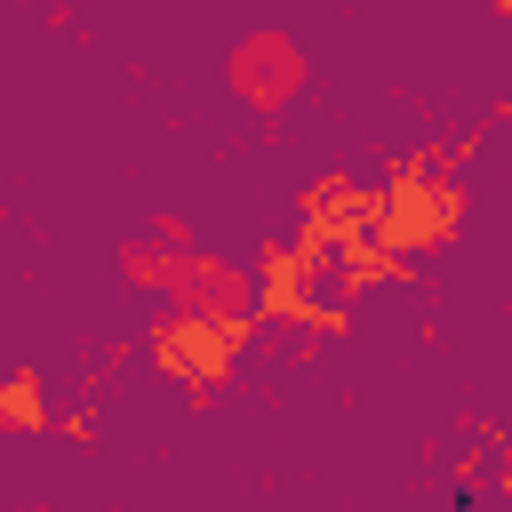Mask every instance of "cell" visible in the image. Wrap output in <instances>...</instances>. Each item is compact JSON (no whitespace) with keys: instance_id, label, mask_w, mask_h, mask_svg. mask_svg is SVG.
<instances>
[{"instance_id":"cell-2","label":"cell","mask_w":512,"mask_h":512,"mask_svg":"<svg viewBox=\"0 0 512 512\" xmlns=\"http://www.w3.org/2000/svg\"><path fill=\"white\" fill-rule=\"evenodd\" d=\"M192 272H200V248H192L176 224H152L144 240L120 248V280H136V288H168V296H184Z\"/></svg>"},{"instance_id":"cell-1","label":"cell","mask_w":512,"mask_h":512,"mask_svg":"<svg viewBox=\"0 0 512 512\" xmlns=\"http://www.w3.org/2000/svg\"><path fill=\"white\" fill-rule=\"evenodd\" d=\"M224 88H232L256 120H280V112L312 88V64H304V48H296L288 32H248V40H232V56H224Z\"/></svg>"}]
</instances>
